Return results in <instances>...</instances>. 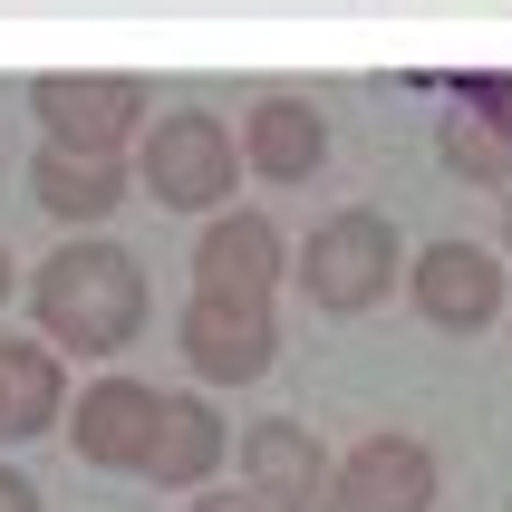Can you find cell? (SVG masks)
<instances>
[{
    "mask_svg": "<svg viewBox=\"0 0 512 512\" xmlns=\"http://www.w3.org/2000/svg\"><path fill=\"white\" fill-rule=\"evenodd\" d=\"M0 512H39V484H29V474H10V464H0Z\"/></svg>",
    "mask_w": 512,
    "mask_h": 512,
    "instance_id": "cell-16",
    "label": "cell"
},
{
    "mask_svg": "<svg viewBox=\"0 0 512 512\" xmlns=\"http://www.w3.org/2000/svg\"><path fill=\"white\" fill-rule=\"evenodd\" d=\"M242 493H252L261 512H339L319 435L290 426V416H261V426L242 435Z\"/></svg>",
    "mask_w": 512,
    "mask_h": 512,
    "instance_id": "cell-6",
    "label": "cell"
},
{
    "mask_svg": "<svg viewBox=\"0 0 512 512\" xmlns=\"http://www.w3.org/2000/svg\"><path fill=\"white\" fill-rule=\"evenodd\" d=\"M223 416H213V406L203 397H165L155 406V455H145V474H155V484H174V493H194L203 474H213V464H223Z\"/></svg>",
    "mask_w": 512,
    "mask_h": 512,
    "instance_id": "cell-13",
    "label": "cell"
},
{
    "mask_svg": "<svg viewBox=\"0 0 512 512\" xmlns=\"http://www.w3.org/2000/svg\"><path fill=\"white\" fill-rule=\"evenodd\" d=\"M194 512H261L252 493H194Z\"/></svg>",
    "mask_w": 512,
    "mask_h": 512,
    "instance_id": "cell-17",
    "label": "cell"
},
{
    "mask_svg": "<svg viewBox=\"0 0 512 512\" xmlns=\"http://www.w3.org/2000/svg\"><path fill=\"white\" fill-rule=\"evenodd\" d=\"M503 242H512V194H503Z\"/></svg>",
    "mask_w": 512,
    "mask_h": 512,
    "instance_id": "cell-19",
    "label": "cell"
},
{
    "mask_svg": "<svg viewBox=\"0 0 512 512\" xmlns=\"http://www.w3.org/2000/svg\"><path fill=\"white\" fill-rule=\"evenodd\" d=\"M29 194H39V213H58V223H107V213H116V194H126V165L39 145V165H29Z\"/></svg>",
    "mask_w": 512,
    "mask_h": 512,
    "instance_id": "cell-15",
    "label": "cell"
},
{
    "mask_svg": "<svg viewBox=\"0 0 512 512\" xmlns=\"http://www.w3.org/2000/svg\"><path fill=\"white\" fill-rule=\"evenodd\" d=\"M174 348H184V358H194V377H213V387H252V377L281 358V329H271V310L184 300V319H174Z\"/></svg>",
    "mask_w": 512,
    "mask_h": 512,
    "instance_id": "cell-10",
    "label": "cell"
},
{
    "mask_svg": "<svg viewBox=\"0 0 512 512\" xmlns=\"http://www.w3.org/2000/svg\"><path fill=\"white\" fill-rule=\"evenodd\" d=\"M0 300H10V252H0Z\"/></svg>",
    "mask_w": 512,
    "mask_h": 512,
    "instance_id": "cell-18",
    "label": "cell"
},
{
    "mask_svg": "<svg viewBox=\"0 0 512 512\" xmlns=\"http://www.w3.org/2000/svg\"><path fill=\"white\" fill-rule=\"evenodd\" d=\"M29 107H39L58 155H107L116 165L145 136V78H126V68H49L29 87Z\"/></svg>",
    "mask_w": 512,
    "mask_h": 512,
    "instance_id": "cell-3",
    "label": "cell"
},
{
    "mask_svg": "<svg viewBox=\"0 0 512 512\" xmlns=\"http://www.w3.org/2000/svg\"><path fill=\"white\" fill-rule=\"evenodd\" d=\"M252 174H271V184H310L319 165H329V116L310 107V97H261L252 116H242V145H232Z\"/></svg>",
    "mask_w": 512,
    "mask_h": 512,
    "instance_id": "cell-12",
    "label": "cell"
},
{
    "mask_svg": "<svg viewBox=\"0 0 512 512\" xmlns=\"http://www.w3.org/2000/svg\"><path fill=\"white\" fill-rule=\"evenodd\" d=\"M406 300L435 329H484V319H503V261L474 242H426L406 261Z\"/></svg>",
    "mask_w": 512,
    "mask_h": 512,
    "instance_id": "cell-9",
    "label": "cell"
},
{
    "mask_svg": "<svg viewBox=\"0 0 512 512\" xmlns=\"http://www.w3.org/2000/svg\"><path fill=\"white\" fill-rule=\"evenodd\" d=\"M68 416V387H58V358L49 339H0V435H49Z\"/></svg>",
    "mask_w": 512,
    "mask_h": 512,
    "instance_id": "cell-14",
    "label": "cell"
},
{
    "mask_svg": "<svg viewBox=\"0 0 512 512\" xmlns=\"http://www.w3.org/2000/svg\"><path fill=\"white\" fill-rule=\"evenodd\" d=\"M29 310H39L49 348L116 358V348L145 329V271H136V252H116V242H58V252L29 271Z\"/></svg>",
    "mask_w": 512,
    "mask_h": 512,
    "instance_id": "cell-1",
    "label": "cell"
},
{
    "mask_svg": "<svg viewBox=\"0 0 512 512\" xmlns=\"http://www.w3.org/2000/svg\"><path fill=\"white\" fill-rule=\"evenodd\" d=\"M300 290H310L319 310H377L387 290H397V223L368 213V203H348L329 223L300 242Z\"/></svg>",
    "mask_w": 512,
    "mask_h": 512,
    "instance_id": "cell-4",
    "label": "cell"
},
{
    "mask_svg": "<svg viewBox=\"0 0 512 512\" xmlns=\"http://www.w3.org/2000/svg\"><path fill=\"white\" fill-rule=\"evenodd\" d=\"M329 493H339V512H435V455L416 435H368L329 474Z\"/></svg>",
    "mask_w": 512,
    "mask_h": 512,
    "instance_id": "cell-11",
    "label": "cell"
},
{
    "mask_svg": "<svg viewBox=\"0 0 512 512\" xmlns=\"http://www.w3.org/2000/svg\"><path fill=\"white\" fill-rule=\"evenodd\" d=\"M271 290H281V223L271 213H213L194 242V300L271 310Z\"/></svg>",
    "mask_w": 512,
    "mask_h": 512,
    "instance_id": "cell-5",
    "label": "cell"
},
{
    "mask_svg": "<svg viewBox=\"0 0 512 512\" xmlns=\"http://www.w3.org/2000/svg\"><path fill=\"white\" fill-rule=\"evenodd\" d=\"M155 387L145 377H97L78 406H68V445H78V464H97V474H145V455H155Z\"/></svg>",
    "mask_w": 512,
    "mask_h": 512,
    "instance_id": "cell-8",
    "label": "cell"
},
{
    "mask_svg": "<svg viewBox=\"0 0 512 512\" xmlns=\"http://www.w3.org/2000/svg\"><path fill=\"white\" fill-rule=\"evenodd\" d=\"M435 155L464 174V184H503L512 194V78H455L445 87V126H435Z\"/></svg>",
    "mask_w": 512,
    "mask_h": 512,
    "instance_id": "cell-7",
    "label": "cell"
},
{
    "mask_svg": "<svg viewBox=\"0 0 512 512\" xmlns=\"http://www.w3.org/2000/svg\"><path fill=\"white\" fill-rule=\"evenodd\" d=\"M136 174H145V194L165 203V213H213V203L232 194L242 155H232V126H223V116L174 107V116H145V136H136Z\"/></svg>",
    "mask_w": 512,
    "mask_h": 512,
    "instance_id": "cell-2",
    "label": "cell"
}]
</instances>
